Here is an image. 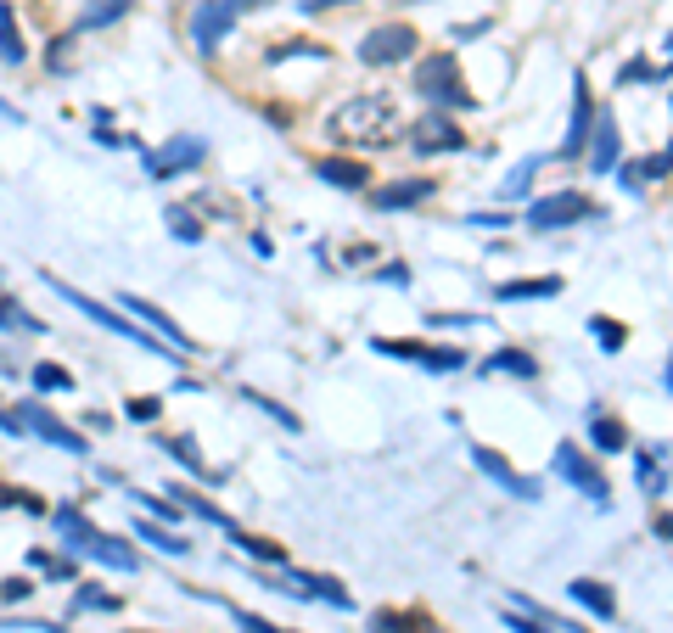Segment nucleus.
<instances>
[{
  "instance_id": "obj_1",
  "label": "nucleus",
  "mask_w": 673,
  "mask_h": 633,
  "mask_svg": "<svg viewBox=\"0 0 673 633\" xmlns=\"http://www.w3.org/2000/svg\"><path fill=\"white\" fill-rule=\"evenodd\" d=\"M51 521H57V533H62V544L68 549H79V555H90V561H101V566H118V572H135V549L129 544H118L113 533H101L96 521L85 516L79 505H62V510H51Z\"/></svg>"
},
{
  "instance_id": "obj_2",
  "label": "nucleus",
  "mask_w": 673,
  "mask_h": 633,
  "mask_svg": "<svg viewBox=\"0 0 673 633\" xmlns=\"http://www.w3.org/2000/svg\"><path fill=\"white\" fill-rule=\"evenodd\" d=\"M550 465H556V477H561V482H573V488L584 493L589 505L612 510V482H606V471L595 465V454H584L578 443H561L556 460H550Z\"/></svg>"
},
{
  "instance_id": "obj_3",
  "label": "nucleus",
  "mask_w": 673,
  "mask_h": 633,
  "mask_svg": "<svg viewBox=\"0 0 673 633\" xmlns=\"http://www.w3.org/2000/svg\"><path fill=\"white\" fill-rule=\"evenodd\" d=\"M416 85H421V96H427L432 107H477V101L466 96V85H460L455 51H432V57L416 68Z\"/></svg>"
},
{
  "instance_id": "obj_4",
  "label": "nucleus",
  "mask_w": 673,
  "mask_h": 633,
  "mask_svg": "<svg viewBox=\"0 0 673 633\" xmlns=\"http://www.w3.org/2000/svg\"><path fill=\"white\" fill-rule=\"evenodd\" d=\"M45 286H51V292H57V297H68L73 309L85 314V320H96V325H101V331H118V337H129V342H141V348H158V337H146L141 325H129V320H124V314H118V309H107V303H96V297H90V292H79V286L57 281V275H45Z\"/></svg>"
},
{
  "instance_id": "obj_5",
  "label": "nucleus",
  "mask_w": 673,
  "mask_h": 633,
  "mask_svg": "<svg viewBox=\"0 0 673 633\" xmlns=\"http://www.w3.org/2000/svg\"><path fill=\"white\" fill-rule=\"evenodd\" d=\"M410 51H421V34L410 29V23H382V29H371L359 40V62H365V68H393V62H404Z\"/></svg>"
},
{
  "instance_id": "obj_6",
  "label": "nucleus",
  "mask_w": 673,
  "mask_h": 633,
  "mask_svg": "<svg viewBox=\"0 0 673 633\" xmlns=\"http://www.w3.org/2000/svg\"><path fill=\"white\" fill-rule=\"evenodd\" d=\"M595 202L584 197V191H550V197H539L528 208V230H567L578 225V219H595Z\"/></svg>"
},
{
  "instance_id": "obj_7",
  "label": "nucleus",
  "mask_w": 673,
  "mask_h": 633,
  "mask_svg": "<svg viewBox=\"0 0 673 633\" xmlns=\"http://www.w3.org/2000/svg\"><path fill=\"white\" fill-rule=\"evenodd\" d=\"M208 163V141L202 135H174V141H163L158 152H146V174L152 180H174V174H191Z\"/></svg>"
},
{
  "instance_id": "obj_8",
  "label": "nucleus",
  "mask_w": 673,
  "mask_h": 633,
  "mask_svg": "<svg viewBox=\"0 0 673 633\" xmlns=\"http://www.w3.org/2000/svg\"><path fill=\"white\" fill-rule=\"evenodd\" d=\"M230 29H236V6L230 0H197L191 6V45H197L202 57H214Z\"/></svg>"
},
{
  "instance_id": "obj_9",
  "label": "nucleus",
  "mask_w": 673,
  "mask_h": 633,
  "mask_svg": "<svg viewBox=\"0 0 673 633\" xmlns=\"http://www.w3.org/2000/svg\"><path fill=\"white\" fill-rule=\"evenodd\" d=\"M17 421H23V432L45 437V443H57V449H68V454H90L85 432H73L68 421H57V415H51V409H45L40 398H29V404H17Z\"/></svg>"
},
{
  "instance_id": "obj_10",
  "label": "nucleus",
  "mask_w": 673,
  "mask_h": 633,
  "mask_svg": "<svg viewBox=\"0 0 673 633\" xmlns=\"http://www.w3.org/2000/svg\"><path fill=\"white\" fill-rule=\"evenodd\" d=\"M589 135H595V96H589V79L578 73L573 79V118H567V141H561V157H584Z\"/></svg>"
},
{
  "instance_id": "obj_11",
  "label": "nucleus",
  "mask_w": 673,
  "mask_h": 633,
  "mask_svg": "<svg viewBox=\"0 0 673 633\" xmlns=\"http://www.w3.org/2000/svg\"><path fill=\"white\" fill-rule=\"evenodd\" d=\"M472 460H477V471H488V477L500 482L505 493H516V499H539V482L533 477H522V471H516V465H505L500 460V449H488V443H472Z\"/></svg>"
},
{
  "instance_id": "obj_12",
  "label": "nucleus",
  "mask_w": 673,
  "mask_h": 633,
  "mask_svg": "<svg viewBox=\"0 0 673 633\" xmlns=\"http://www.w3.org/2000/svg\"><path fill=\"white\" fill-rule=\"evenodd\" d=\"M623 135H617V118L612 113H595V135H589V169L595 174H612L623 163Z\"/></svg>"
},
{
  "instance_id": "obj_13",
  "label": "nucleus",
  "mask_w": 673,
  "mask_h": 633,
  "mask_svg": "<svg viewBox=\"0 0 673 633\" xmlns=\"http://www.w3.org/2000/svg\"><path fill=\"white\" fill-rule=\"evenodd\" d=\"M466 146V135H460V124L455 118H444V113H427L416 124V152L427 157V152H460Z\"/></svg>"
},
{
  "instance_id": "obj_14",
  "label": "nucleus",
  "mask_w": 673,
  "mask_h": 633,
  "mask_svg": "<svg viewBox=\"0 0 673 633\" xmlns=\"http://www.w3.org/2000/svg\"><path fill=\"white\" fill-rule=\"evenodd\" d=\"M432 191H438V180H393V185H376V191H371V208L399 213V208H416V202H427Z\"/></svg>"
},
{
  "instance_id": "obj_15",
  "label": "nucleus",
  "mask_w": 673,
  "mask_h": 633,
  "mask_svg": "<svg viewBox=\"0 0 673 633\" xmlns=\"http://www.w3.org/2000/svg\"><path fill=\"white\" fill-rule=\"evenodd\" d=\"M315 174L326 185H337V191H365L371 185V163H354V157H320Z\"/></svg>"
},
{
  "instance_id": "obj_16",
  "label": "nucleus",
  "mask_w": 673,
  "mask_h": 633,
  "mask_svg": "<svg viewBox=\"0 0 673 633\" xmlns=\"http://www.w3.org/2000/svg\"><path fill=\"white\" fill-rule=\"evenodd\" d=\"M124 309H129V314H141V320H152V331H158V337L169 342L174 353H191V337H186V331H180V325L169 320V314L158 309V303H146V297H124Z\"/></svg>"
},
{
  "instance_id": "obj_17",
  "label": "nucleus",
  "mask_w": 673,
  "mask_h": 633,
  "mask_svg": "<svg viewBox=\"0 0 673 633\" xmlns=\"http://www.w3.org/2000/svg\"><path fill=\"white\" fill-rule=\"evenodd\" d=\"M567 594H573V600L584 605V611H595L601 622H612V617H617V594L606 589L601 577H573V583H567Z\"/></svg>"
},
{
  "instance_id": "obj_18",
  "label": "nucleus",
  "mask_w": 673,
  "mask_h": 633,
  "mask_svg": "<svg viewBox=\"0 0 673 633\" xmlns=\"http://www.w3.org/2000/svg\"><path fill=\"white\" fill-rule=\"evenodd\" d=\"M0 62H12V68H23V62H29V45H23V34H17L12 0H0Z\"/></svg>"
},
{
  "instance_id": "obj_19",
  "label": "nucleus",
  "mask_w": 673,
  "mask_h": 633,
  "mask_svg": "<svg viewBox=\"0 0 673 633\" xmlns=\"http://www.w3.org/2000/svg\"><path fill=\"white\" fill-rule=\"evenodd\" d=\"M589 437H595V449H601V454H623V449H629V426L617 421V415H595V421H589Z\"/></svg>"
},
{
  "instance_id": "obj_20",
  "label": "nucleus",
  "mask_w": 673,
  "mask_h": 633,
  "mask_svg": "<svg viewBox=\"0 0 673 633\" xmlns=\"http://www.w3.org/2000/svg\"><path fill=\"white\" fill-rule=\"evenodd\" d=\"M488 370H500V376H522V381L539 376L533 353H522V348H500V353H488Z\"/></svg>"
},
{
  "instance_id": "obj_21",
  "label": "nucleus",
  "mask_w": 673,
  "mask_h": 633,
  "mask_svg": "<svg viewBox=\"0 0 673 633\" xmlns=\"http://www.w3.org/2000/svg\"><path fill=\"white\" fill-rule=\"evenodd\" d=\"M561 292V275H545V281H500L505 303H528V297H556Z\"/></svg>"
},
{
  "instance_id": "obj_22",
  "label": "nucleus",
  "mask_w": 673,
  "mask_h": 633,
  "mask_svg": "<svg viewBox=\"0 0 673 633\" xmlns=\"http://www.w3.org/2000/svg\"><path fill=\"white\" fill-rule=\"evenodd\" d=\"M124 12H129V0H90L85 12H79V29H107V23H118Z\"/></svg>"
},
{
  "instance_id": "obj_23",
  "label": "nucleus",
  "mask_w": 673,
  "mask_h": 633,
  "mask_svg": "<svg viewBox=\"0 0 673 633\" xmlns=\"http://www.w3.org/2000/svg\"><path fill=\"white\" fill-rule=\"evenodd\" d=\"M236 549H242V555H253V561H264V566H287V549H281V544H270V538L236 533Z\"/></svg>"
},
{
  "instance_id": "obj_24",
  "label": "nucleus",
  "mask_w": 673,
  "mask_h": 633,
  "mask_svg": "<svg viewBox=\"0 0 673 633\" xmlns=\"http://www.w3.org/2000/svg\"><path fill=\"white\" fill-rule=\"evenodd\" d=\"M135 533H141V538H152V544H158L163 555H186V549H191L186 538H180V533H169V527H158V521H141Z\"/></svg>"
},
{
  "instance_id": "obj_25",
  "label": "nucleus",
  "mask_w": 673,
  "mask_h": 633,
  "mask_svg": "<svg viewBox=\"0 0 673 633\" xmlns=\"http://www.w3.org/2000/svg\"><path fill=\"white\" fill-rule=\"evenodd\" d=\"M371 348H376V353H387V359H416V365H421L427 342H410V337H376Z\"/></svg>"
},
{
  "instance_id": "obj_26",
  "label": "nucleus",
  "mask_w": 673,
  "mask_h": 633,
  "mask_svg": "<svg viewBox=\"0 0 673 633\" xmlns=\"http://www.w3.org/2000/svg\"><path fill=\"white\" fill-rule=\"evenodd\" d=\"M17 325L23 331H45V320H34L29 309H17L12 297H0V331H17Z\"/></svg>"
},
{
  "instance_id": "obj_27",
  "label": "nucleus",
  "mask_w": 673,
  "mask_h": 633,
  "mask_svg": "<svg viewBox=\"0 0 673 633\" xmlns=\"http://www.w3.org/2000/svg\"><path fill=\"white\" fill-rule=\"evenodd\" d=\"M662 454L668 449H640V488L645 493H662Z\"/></svg>"
},
{
  "instance_id": "obj_28",
  "label": "nucleus",
  "mask_w": 673,
  "mask_h": 633,
  "mask_svg": "<svg viewBox=\"0 0 673 633\" xmlns=\"http://www.w3.org/2000/svg\"><path fill=\"white\" fill-rule=\"evenodd\" d=\"M34 387H40V393H68L73 376L62 365H34Z\"/></svg>"
},
{
  "instance_id": "obj_29",
  "label": "nucleus",
  "mask_w": 673,
  "mask_h": 633,
  "mask_svg": "<svg viewBox=\"0 0 673 633\" xmlns=\"http://www.w3.org/2000/svg\"><path fill=\"white\" fill-rule=\"evenodd\" d=\"M376 633H427V622L399 617V611H376Z\"/></svg>"
},
{
  "instance_id": "obj_30",
  "label": "nucleus",
  "mask_w": 673,
  "mask_h": 633,
  "mask_svg": "<svg viewBox=\"0 0 673 633\" xmlns=\"http://www.w3.org/2000/svg\"><path fill=\"white\" fill-rule=\"evenodd\" d=\"M589 331H595V337H601V348H612V353L629 342V331H623L617 320H606V314H595V320H589Z\"/></svg>"
},
{
  "instance_id": "obj_31",
  "label": "nucleus",
  "mask_w": 673,
  "mask_h": 633,
  "mask_svg": "<svg viewBox=\"0 0 673 633\" xmlns=\"http://www.w3.org/2000/svg\"><path fill=\"white\" fill-rule=\"evenodd\" d=\"M0 505H6V510H34V516H45L40 493H29V488H0Z\"/></svg>"
},
{
  "instance_id": "obj_32",
  "label": "nucleus",
  "mask_w": 673,
  "mask_h": 633,
  "mask_svg": "<svg viewBox=\"0 0 673 633\" xmlns=\"http://www.w3.org/2000/svg\"><path fill=\"white\" fill-rule=\"evenodd\" d=\"M421 365H427V370H460V365H466V353H460V348H427V353H421Z\"/></svg>"
},
{
  "instance_id": "obj_33",
  "label": "nucleus",
  "mask_w": 673,
  "mask_h": 633,
  "mask_svg": "<svg viewBox=\"0 0 673 633\" xmlns=\"http://www.w3.org/2000/svg\"><path fill=\"white\" fill-rule=\"evenodd\" d=\"M533 169H539V157H533V163H522V169L511 174V180L500 185V197L511 202V197H528V180H533Z\"/></svg>"
},
{
  "instance_id": "obj_34",
  "label": "nucleus",
  "mask_w": 673,
  "mask_h": 633,
  "mask_svg": "<svg viewBox=\"0 0 673 633\" xmlns=\"http://www.w3.org/2000/svg\"><path fill=\"white\" fill-rule=\"evenodd\" d=\"M79 605H85V611H118V594H107V589H96V583H85V589H79Z\"/></svg>"
},
{
  "instance_id": "obj_35",
  "label": "nucleus",
  "mask_w": 673,
  "mask_h": 633,
  "mask_svg": "<svg viewBox=\"0 0 673 633\" xmlns=\"http://www.w3.org/2000/svg\"><path fill=\"white\" fill-rule=\"evenodd\" d=\"M169 225H174V236H180V241H202V225L191 219V208H169Z\"/></svg>"
},
{
  "instance_id": "obj_36",
  "label": "nucleus",
  "mask_w": 673,
  "mask_h": 633,
  "mask_svg": "<svg viewBox=\"0 0 673 633\" xmlns=\"http://www.w3.org/2000/svg\"><path fill=\"white\" fill-rule=\"evenodd\" d=\"M169 454H180V465H186V471H197V477H202V454L191 449V437H169Z\"/></svg>"
},
{
  "instance_id": "obj_37",
  "label": "nucleus",
  "mask_w": 673,
  "mask_h": 633,
  "mask_svg": "<svg viewBox=\"0 0 673 633\" xmlns=\"http://www.w3.org/2000/svg\"><path fill=\"white\" fill-rule=\"evenodd\" d=\"M29 594H34L29 577H6V583H0V600H29Z\"/></svg>"
},
{
  "instance_id": "obj_38",
  "label": "nucleus",
  "mask_w": 673,
  "mask_h": 633,
  "mask_svg": "<svg viewBox=\"0 0 673 633\" xmlns=\"http://www.w3.org/2000/svg\"><path fill=\"white\" fill-rule=\"evenodd\" d=\"M505 622H511V633H550L545 622H533V617H522V611H505Z\"/></svg>"
},
{
  "instance_id": "obj_39",
  "label": "nucleus",
  "mask_w": 673,
  "mask_h": 633,
  "mask_svg": "<svg viewBox=\"0 0 673 633\" xmlns=\"http://www.w3.org/2000/svg\"><path fill=\"white\" fill-rule=\"evenodd\" d=\"M158 398H135V404H129V415H135V421H158Z\"/></svg>"
},
{
  "instance_id": "obj_40",
  "label": "nucleus",
  "mask_w": 673,
  "mask_h": 633,
  "mask_svg": "<svg viewBox=\"0 0 673 633\" xmlns=\"http://www.w3.org/2000/svg\"><path fill=\"white\" fill-rule=\"evenodd\" d=\"M331 6H354V0H298V12H331Z\"/></svg>"
},
{
  "instance_id": "obj_41",
  "label": "nucleus",
  "mask_w": 673,
  "mask_h": 633,
  "mask_svg": "<svg viewBox=\"0 0 673 633\" xmlns=\"http://www.w3.org/2000/svg\"><path fill=\"white\" fill-rule=\"evenodd\" d=\"M242 633H281V628H270L264 617H247V611H242Z\"/></svg>"
},
{
  "instance_id": "obj_42",
  "label": "nucleus",
  "mask_w": 673,
  "mask_h": 633,
  "mask_svg": "<svg viewBox=\"0 0 673 633\" xmlns=\"http://www.w3.org/2000/svg\"><path fill=\"white\" fill-rule=\"evenodd\" d=\"M651 527H657V538H668V544H673V510H662V516L651 521Z\"/></svg>"
},
{
  "instance_id": "obj_43",
  "label": "nucleus",
  "mask_w": 673,
  "mask_h": 633,
  "mask_svg": "<svg viewBox=\"0 0 673 633\" xmlns=\"http://www.w3.org/2000/svg\"><path fill=\"white\" fill-rule=\"evenodd\" d=\"M382 275H387V281H393V286H410V269H404V264H387Z\"/></svg>"
},
{
  "instance_id": "obj_44",
  "label": "nucleus",
  "mask_w": 673,
  "mask_h": 633,
  "mask_svg": "<svg viewBox=\"0 0 673 633\" xmlns=\"http://www.w3.org/2000/svg\"><path fill=\"white\" fill-rule=\"evenodd\" d=\"M230 6H236V17H242V12H258L264 0H230Z\"/></svg>"
},
{
  "instance_id": "obj_45",
  "label": "nucleus",
  "mask_w": 673,
  "mask_h": 633,
  "mask_svg": "<svg viewBox=\"0 0 673 633\" xmlns=\"http://www.w3.org/2000/svg\"><path fill=\"white\" fill-rule=\"evenodd\" d=\"M668 62H673V34H668Z\"/></svg>"
},
{
  "instance_id": "obj_46",
  "label": "nucleus",
  "mask_w": 673,
  "mask_h": 633,
  "mask_svg": "<svg viewBox=\"0 0 673 633\" xmlns=\"http://www.w3.org/2000/svg\"><path fill=\"white\" fill-rule=\"evenodd\" d=\"M668 163H673V146H668Z\"/></svg>"
},
{
  "instance_id": "obj_47",
  "label": "nucleus",
  "mask_w": 673,
  "mask_h": 633,
  "mask_svg": "<svg viewBox=\"0 0 673 633\" xmlns=\"http://www.w3.org/2000/svg\"><path fill=\"white\" fill-rule=\"evenodd\" d=\"M668 381H673V370H668Z\"/></svg>"
},
{
  "instance_id": "obj_48",
  "label": "nucleus",
  "mask_w": 673,
  "mask_h": 633,
  "mask_svg": "<svg viewBox=\"0 0 673 633\" xmlns=\"http://www.w3.org/2000/svg\"><path fill=\"white\" fill-rule=\"evenodd\" d=\"M427 633H432V628H427Z\"/></svg>"
}]
</instances>
